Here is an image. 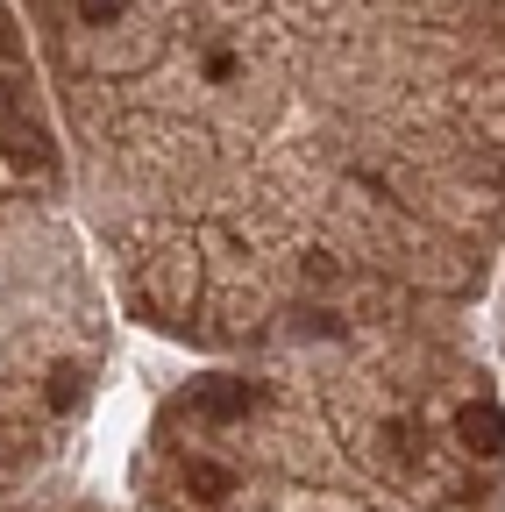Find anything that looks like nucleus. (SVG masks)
Listing matches in <instances>:
<instances>
[{"mask_svg": "<svg viewBox=\"0 0 505 512\" xmlns=\"http://www.w3.org/2000/svg\"><path fill=\"white\" fill-rule=\"evenodd\" d=\"M185 406H193L200 420H242L249 406H257V384H235V377H207L185 392Z\"/></svg>", "mask_w": 505, "mask_h": 512, "instance_id": "obj_1", "label": "nucleus"}, {"mask_svg": "<svg viewBox=\"0 0 505 512\" xmlns=\"http://www.w3.org/2000/svg\"><path fill=\"white\" fill-rule=\"evenodd\" d=\"M456 434H463L470 456H498V448H505V420H498V406H463V413H456Z\"/></svg>", "mask_w": 505, "mask_h": 512, "instance_id": "obj_2", "label": "nucleus"}, {"mask_svg": "<svg viewBox=\"0 0 505 512\" xmlns=\"http://www.w3.org/2000/svg\"><path fill=\"white\" fill-rule=\"evenodd\" d=\"M8 164L15 171H50V136H43V128H8Z\"/></svg>", "mask_w": 505, "mask_h": 512, "instance_id": "obj_3", "label": "nucleus"}, {"mask_svg": "<svg viewBox=\"0 0 505 512\" xmlns=\"http://www.w3.org/2000/svg\"><path fill=\"white\" fill-rule=\"evenodd\" d=\"M228 484H235V477H228L221 463H193V491H200V498H228Z\"/></svg>", "mask_w": 505, "mask_h": 512, "instance_id": "obj_4", "label": "nucleus"}, {"mask_svg": "<svg viewBox=\"0 0 505 512\" xmlns=\"http://www.w3.org/2000/svg\"><path fill=\"white\" fill-rule=\"evenodd\" d=\"M50 406H57V413H65V406H79V363H65V370L50 377Z\"/></svg>", "mask_w": 505, "mask_h": 512, "instance_id": "obj_5", "label": "nucleus"}, {"mask_svg": "<svg viewBox=\"0 0 505 512\" xmlns=\"http://www.w3.org/2000/svg\"><path fill=\"white\" fill-rule=\"evenodd\" d=\"M79 15H86L93 29H107V22H121V15H129V0H79Z\"/></svg>", "mask_w": 505, "mask_h": 512, "instance_id": "obj_6", "label": "nucleus"}, {"mask_svg": "<svg viewBox=\"0 0 505 512\" xmlns=\"http://www.w3.org/2000/svg\"><path fill=\"white\" fill-rule=\"evenodd\" d=\"M15 121H22V86H15V79H0V136H8Z\"/></svg>", "mask_w": 505, "mask_h": 512, "instance_id": "obj_7", "label": "nucleus"}]
</instances>
